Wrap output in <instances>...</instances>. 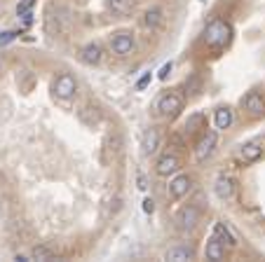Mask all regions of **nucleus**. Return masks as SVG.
I'll list each match as a JSON object with an SVG mask.
<instances>
[{
	"label": "nucleus",
	"mask_w": 265,
	"mask_h": 262,
	"mask_svg": "<svg viewBox=\"0 0 265 262\" xmlns=\"http://www.w3.org/2000/svg\"><path fill=\"white\" fill-rule=\"evenodd\" d=\"M172 68H174V66H172V61H169V63H164L162 68H160V73H157V77H160V80H167V77H169V73H172Z\"/></svg>",
	"instance_id": "obj_24"
},
{
	"label": "nucleus",
	"mask_w": 265,
	"mask_h": 262,
	"mask_svg": "<svg viewBox=\"0 0 265 262\" xmlns=\"http://www.w3.org/2000/svg\"><path fill=\"white\" fill-rule=\"evenodd\" d=\"M242 106H244V110H247L251 117H263L265 115V101H263V96H261L258 92L247 94L244 101H242Z\"/></svg>",
	"instance_id": "obj_5"
},
{
	"label": "nucleus",
	"mask_w": 265,
	"mask_h": 262,
	"mask_svg": "<svg viewBox=\"0 0 265 262\" xmlns=\"http://www.w3.org/2000/svg\"><path fill=\"white\" fill-rule=\"evenodd\" d=\"M0 70H2V59H0Z\"/></svg>",
	"instance_id": "obj_27"
},
{
	"label": "nucleus",
	"mask_w": 265,
	"mask_h": 262,
	"mask_svg": "<svg viewBox=\"0 0 265 262\" xmlns=\"http://www.w3.org/2000/svg\"><path fill=\"white\" fill-rule=\"evenodd\" d=\"M52 89H54V94L59 96V99L68 101V99H73V96H75V92H78V82H75V77H73V75L61 73V75L54 80Z\"/></svg>",
	"instance_id": "obj_3"
},
{
	"label": "nucleus",
	"mask_w": 265,
	"mask_h": 262,
	"mask_svg": "<svg viewBox=\"0 0 265 262\" xmlns=\"http://www.w3.org/2000/svg\"><path fill=\"white\" fill-rule=\"evenodd\" d=\"M197 220H200V211H197L195 206H183L179 211V216H176V223H179L181 232L193 230V227L197 225Z\"/></svg>",
	"instance_id": "obj_7"
},
{
	"label": "nucleus",
	"mask_w": 265,
	"mask_h": 262,
	"mask_svg": "<svg viewBox=\"0 0 265 262\" xmlns=\"http://www.w3.org/2000/svg\"><path fill=\"white\" fill-rule=\"evenodd\" d=\"M193 187V180H190V176H186V173H181V176H176L169 183V197H172L174 201H179L183 199L188 194V190Z\"/></svg>",
	"instance_id": "obj_6"
},
{
	"label": "nucleus",
	"mask_w": 265,
	"mask_h": 262,
	"mask_svg": "<svg viewBox=\"0 0 265 262\" xmlns=\"http://www.w3.org/2000/svg\"><path fill=\"white\" fill-rule=\"evenodd\" d=\"M214 237H216V239H219L226 248H235V246H237V239H235V234L228 230V225H223V223H216V225H214Z\"/></svg>",
	"instance_id": "obj_13"
},
{
	"label": "nucleus",
	"mask_w": 265,
	"mask_h": 262,
	"mask_svg": "<svg viewBox=\"0 0 265 262\" xmlns=\"http://www.w3.org/2000/svg\"><path fill=\"white\" fill-rule=\"evenodd\" d=\"M179 166H181V162L176 154H162L155 166V171H157V176H169V173H176Z\"/></svg>",
	"instance_id": "obj_9"
},
{
	"label": "nucleus",
	"mask_w": 265,
	"mask_h": 262,
	"mask_svg": "<svg viewBox=\"0 0 265 262\" xmlns=\"http://www.w3.org/2000/svg\"><path fill=\"white\" fill-rule=\"evenodd\" d=\"M106 5H108V9H110V12H113L115 16H127V14H132L134 7H136V2H134V0H108Z\"/></svg>",
	"instance_id": "obj_14"
},
{
	"label": "nucleus",
	"mask_w": 265,
	"mask_h": 262,
	"mask_svg": "<svg viewBox=\"0 0 265 262\" xmlns=\"http://www.w3.org/2000/svg\"><path fill=\"white\" fill-rule=\"evenodd\" d=\"M143 26L150 28V31H155L162 26V9L160 7H150L146 14H143Z\"/></svg>",
	"instance_id": "obj_16"
},
{
	"label": "nucleus",
	"mask_w": 265,
	"mask_h": 262,
	"mask_svg": "<svg viewBox=\"0 0 265 262\" xmlns=\"http://www.w3.org/2000/svg\"><path fill=\"white\" fill-rule=\"evenodd\" d=\"M33 2H35V0H21V2H19V5H16V14H28V12H31V7H33Z\"/></svg>",
	"instance_id": "obj_22"
},
{
	"label": "nucleus",
	"mask_w": 265,
	"mask_h": 262,
	"mask_svg": "<svg viewBox=\"0 0 265 262\" xmlns=\"http://www.w3.org/2000/svg\"><path fill=\"white\" fill-rule=\"evenodd\" d=\"M214 147H216V133H214V131H209V133H207V136H204V138L197 143V147H195V159H197V162H204V159H207V157L214 152Z\"/></svg>",
	"instance_id": "obj_8"
},
{
	"label": "nucleus",
	"mask_w": 265,
	"mask_h": 262,
	"mask_svg": "<svg viewBox=\"0 0 265 262\" xmlns=\"http://www.w3.org/2000/svg\"><path fill=\"white\" fill-rule=\"evenodd\" d=\"M214 122H216V129H230V124H233V110L230 108H219L216 110Z\"/></svg>",
	"instance_id": "obj_18"
},
{
	"label": "nucleus",
	"mask_w": 265,
	"mask_h": 262,
	"mask_svg": "<svg viewBox=\"0 0 265 262\" xmlns=\"http://www.w3.org/2000/svg\"><path fill=\"white\" fill-rule=\"evenodd\" d=\"M31 260H40V262H47V260H54V251L47 246H35L31 251Z\"/></svg>",
	"instance_id": "obj_20"
},
{
	"label": "nucleus",
	"mask_w": 265,
	"mask_h": 262,
	"mask_svg": "<svg viewBox=\"0 0 265 262\" xmlns=\"http://www.w3.org/2000/svg\"><path fill=\"white\" fill-rule=\"evenodd\" d=\"M148 82H150V73H146V75L136 82V89H146V87H148Z\"/></svg>",
	"instance_id": "obj_26"
},
{
	"label": "nucleus",
	"mask_w": 265,
	"mask_h": 262,
	"mask_svg": "<svg viewBox=\"0 0 265 262\" xmlns=\"http://www.w3.org/2000/svg\"><path fill=\"white\" fill-rule=\"evenodd\" d=\"M204 255H207V260H214V262H219L226 258V246L221 244L216 237H211L209 241H207V248H204Z\"/></svg>",
	"instance_id": "obj_12"
},
{
	"label": "nucleus",
	"mask_w": 265,
	"mask_h": 262,
	"mask_svg": "<svg viewBox=\"0 0 265 262\" xmlns=\"http://www.w3.org/2000/svg\"><path fill=\"white\" fill-rule=\"evenodd\" d=\"M16 35H19L16 31H5V33H0V47L9 45V42H12V40H14Z\"/></svg>",
	"instance_id": "obj_23"
},
{
	"label": "nucleus",
	"mask_w": 265,
	"mask_h": 262,
	"mask_svg": "<svg viewBox=\"0 0 265 262\" xmlns=\"http://www.w3.org/2000/svg\"><path fill=\"white\" fill-rule=\"evenodd\" d=\"M134 47H136V42H134V33L132 31L113 33V38H110V49H113L115 54H120V56L132 54Z\"/></svg>",
	"instance_id": "obj_2"
},
{
	"label": "nucleus",
	"mask_w": 265,
	"mask_h": 262,
	"mask_svg": "<svg viewBox=\"0 0 265 262\" xmlns=\"http://www.w3.org/2000/svg\"><path fill=\"white\" fill-rule=\"evenodd\" d=\"M202 120H204V117L200 115V113H197V115H193V117H188V122H186V129H188V131H195L197 127H200V124H202Z\"/></svg>",
	"instance_id": "obj_21"
},
{
	"label": "nucleus",
	"mask_w": 265,
	"mask_h": 262,
	"mask_svg": "<svg viewBox=\"0 0 265 262\" xmlns=\"http://www.w3.org/2000/svg\"><path fill=\"white\" fill-rule=\"evenodd\" d=\"M101 47L96 45V42H89V45L82 47V52H80V59H82V63H87V66H96V63L101 61Z\"/></svg>",
	"instance_id": "obj_11"
},
{
	"label": "nucleus",
	"mask_w": 265,
	"mask_h": 262,
	"mask_svg": "<svg viewBox=\"0 0 265 262\" xmlns=\"http://www.w3.org/2000/svg\"><path fill=\"white\" fill-rule=\"evenodd\" d=\"M157 145H160V133H157V129H148L143 133V152L153 154L157 150Z\"/></svg>",
	"instance_id": "obj_17"
},
{
	"label": "nucleus",
	"mask_w": 265,
	"mask_h": 262,
	"mask_svg": "<svg viewBox=\"0 0 265 262\" xmlns=\"http://www.w3.org/2000/svg\"><path fill=\"white\" fill-rule=\"evenodd\" d=\"M214 192H216V197L219 199H230L235 194V185H233V180L226 176H221L219 180H216V185H214Z\"/></svg>",
	"instance_id": "obj_15"
},
{
	"label": "nucleus",
	"mask_w": 265,
	"mask_h": 262,
	"mask_svg": "<svg viewBox=\"0 0 265 262\" xmlns=\"http://www.w3.org/2000/svg\"><path fill=\"white\" fill-rule=\"evenodd\" d=\"M261 154H263V147L258 145V143H247L242 147L244 162H256V159H261Z\"/></svg>",
	"instance_id": "obj_19"
},
{
	"label": "nucleus",
	"mask_w": 265,
	"mask_h": 262,
	"mask_svg": "<svg viewBox=\"0 0 265 262\" xmlns=\"http://www.w3.org/2000/svg\"><path fill=\"white\" fill-rule=\"evenodd\" d=\"M143 211H146L148 216L153 213V211H155V201L150 199V197H148V199H143Z\"/></svg>",
	"instance_id": "obj_25"
},
{
	"label": "nucleus",
	"mask_w": 265,
	"mask_h": 262,
	"mask_svg": "<svg viewBox=\"0 0 265 262\" xmlns=\"http://www.w3.org/2000/svg\"><path fill=\"white\" fill-rule=\"evenodd\" d=\"M230 35H233V28H230V23L223 21V19H214V21L207 26V31H204V40H207L209 47L228 45V42H230Z\"/></svg>",
	"instance_id": "obj_1"
},
{
	"label": "nucleus",
	"mask_w": 265,
	"mask_h": 262,
	"mask_svg": "<svg viewBox=\"0 0 265 262\" xmlns=\"http://www.w3.org/2000/svg\"><path fill=\"white\" fill-rule=\"evenodd\" d=\"M181 108H183V99H181L179 94H174V92H167L164 96H160V101H157V110H160L162 115H167V117L179 115Z\"/></svg>",
	"instance_id": "obj_4"
},
{
	"label": "nucleus",
	"mask_w": 265,
	"mask_h": 262,
	"mask_svg": "<svg viewBox=\"0 0 265 262\" xmlns=\"http://www.w3.org/2000/svg\"><path fill=\"white\" fill-rule=\"evenodd\" d=\"M195 258V251L190 246H174L164 253V260H172V262H188Z\"/></svg>",
	"instance_id": "obj_10"
}]
</instances>
